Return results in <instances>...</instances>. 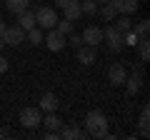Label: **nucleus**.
I'll return each instance as SVG.
<instances>
[{"label": "nucleus", "instance_id": "nucleus-1", "mask_svg": "<svg viewBox=\"0 0 150 140\" xmlns=\"http://www.w3.org/2000/svg\"><path fill=\"white\" fill-rule=\"evenodd\" d=\"M110 123H108V118L100 113V110H90V113L85 115V130L90 138H108L110 135Z\"/></svg>", "mask_w": 150, "mask_h": 140}, {"label": "nucleus", "instance_id": "nucleus-2", "mask_svg": "<svg viewBox=\"0 0 150 140\" xmlns=\"http://www.w3.org/2000/svg\"><path fill=\"white\" fill-rule=\"evenodd\" d=\"M55 23H58V10L50 5H43L35 10V25H40L43 30H50V28H55Z\"/></svg>", "mask_w": 150, "mask_h": 140}, {"label": "nucleus", "instance_id": "nucleus-3", "mask_svg": "<svg viewBox=\"0 0 150 140\" xmlns=\"http://www.w3.org/2000/svg\"><path fill=\"white\" fill-rule=\"evenodd\" d=\"M103 40H105L108 48L115 50V53H120V50L125 48V45H123V33H120L115 25H108L105 30H103Z\"/></svg>", "mask_w": 150, "mask_h": 140}, {"label": "nucleus", "instance_id": "nucleus-4", "mask_svg": "<svg viewBox=\"0 0 150 140\" xmlns=\"http://www.w3.org/2000/svg\"><path fill=\"white\" fill-rule=\"evenodd\" d=\"M40 120H43V110L40 108H23L20 110V125L23 128L35 130L38 125H40Z\"/></svg>", "mask_w": 150, "mask_h": 140}, {"label": "nucleus", "instance_id": "nucleus-5", "mask_svg": "<svg viewBox=\"0 0 150 140\" xmlns=\"http://www.w3.org/2000/svg\"><path fill=\"white\" fill-rule=\"evenodd\" d=\"M43 40H45V45H48V50H53V53H60V50L68 45V38H65L60 30H55V28H50L48 35H43Z\"/></svg>", "mask_w": 150, "mask_h": 140}, {"label": "nucleus", "instance_id": "nucleus-6", "mask_svg": "<svg viewBox=\"0 0 150 140\" xmlns=\"http://www.w3.org/2000/svg\"><path fill=\"white\" fill-rule=\"evenodd\" d=\"M23 40H25V30H23L20 25H8L5 28V33H3V43H5V45L18 48Z\"/></svg>", "mask_w": 150, "mask_h": 140}, {"label": "nucleus", "instance_id": "nucleus-7", "mask_svg": "<svg viewBox=\"0 0 150 140\" xmlns=\"http://www.w3.org/2000/svg\"><path fill=\"white\" fill-rule=\"evenodd\" d=\"M110 5L115 8V13L118 15H135L140 8L138 0H110Z\"/></svg>", "mask_w": 150, "mask_h": 140}, {"label": "nucleus", "instance_id": "nucleus-8", "mask_svg": "<svg viewBox=\"0 0 150 140\" xmlns=\"http://www.w3.org/2000/svg\"><path fill=\"white\" fill-rule=\"evenodd\" d=\"M83 43L85 45H90V48H98V45L103 43V28H95V25H90V28H85L83 30Z\"/></svg>", "mask_w": 150, "mask_h": 140}, {"label": "nucleus", "instance_id": "nucleus-9", "mask_svg": "<svg viewBox=\"0 0 150 140\" xmlns=\"http://www.w3.org/2000/svg\"><path fill=\"white\" fill-rule=\"evenodd\" d=\"M125 78H128V75H125V68H123L120 63H112L110 68H108V80H110V85L120 88V85L125 83Z\"/></svg>", "mask_w": 150, "mask_h": 140}, {"label": "nucleus", "instance_id": "nucleus-10", "mask_svg": "<svg viewBox=\"0 0 150 140\" xmlns=\"http://www.w3.org/2000/svg\"><path fill=\"white\" fill-rule=\"evenodd\" d=\"M125 90H128V95H135V93H140V88H143V73L140 70H133V75L125 78Z\"/></svg>", "mask_w": 150, "mask_h": 140}, {"label": "nucleus", "instance_id": "nucleus-11", "mask_svg": "<svg viewBox=\"0 0 150 140\" xmlns=\"http://www.w3.org/2000/svg\"><path fill=\"white\" fill-rule=\"evenodd\" d=\"M38 108L43 110V113H55L58 110V95L55 93H45L40 98V103H38Z\"/></svg>", "mask_w": 150, "mask_h": 140}, {"label": "nucleus", "instance_id": "nucleus-12", "mask_svg": "<svg viewBox=\"0 0 150 140\" xmlns=\"http://www.w3.org/2000/svg\"><path fill=\"white\" fill-rule=\"evenodd\" d=\"M63 15L68 18V20H75L78 23V18L83 15V10H80V0H68L63 5Z\"/></svg>", "mask_w": 150, "mask_h": 140}, {"label": "nucleus", "instance_id": "nucleus-13", "mask_svg": "<svg viewBox=\"0 0 150 140\" xmlns=\"http://www.w3.org/2000/svg\"><path fill=\"white\" fill-rule=\"evenodd\" d=\"M95 48H90V45H80L78 48V63H83V65H93L95 63Z\"/></svg>", "mask_w": 150, "mask_h": 140}, {"label": "nucleus", "instance_id": "nucleus-14", "mask_svg": "<svg viewBox=\"0 0 150 140\" xmlns=\"http://www.w3.org/2000/svg\"><path fill=\"white\" fill-rule=\"evenodd\" d=\"M18 25L28 33L33 25H35V13H33L30 8H28V10H23V13H18Z\"/></svg>", "mask_w": 150, "mask_h": 140}, {"label": "nucleus", "instance_id": "nucleus-15", "mask_svg": "<svg viewBox=\"0 0 150 140\" xmlns=\"http://www.w3.org/2000/svg\"><path fill=\"white\" fill-rule=\"evenodd\" d=\"M5 8H8V13L18 15V13H23V10L30 8V0H5Z\"/></svg>", "mask_w": 150, "mask_h": 140}, {"label": "nucleus", "instance_id": "nucleus-16", "mask_svg": "<svg viewBox=\"0 0 150 140\" xmlns=\"http://www.w3.org/2000/svg\"><path fill=\"white\" fill-rule=\"evenodd\" d=\"M55 30H60L68 38L70 33H75V20H68V18H58V23H55Z\"/></svg>", "mask_w": 150, "mask_h": 140}, {"label": "nucleus", "instance_id": "nucleus-17", "mask_svg": "<svg viewBox=\"0 0 150 140\" xmlns=\"http://www.w3.org/2000/svg\"><path fill=\"white\" fill-rule=\"evenodd\" d=\"M40 125H45L48 130H55V133H58V130H60V125H63V120H60L55 113H48L43 120H40Z\"/></svg>", "mask_w": 150, "mask_h": 140}, {"label": "nucleus", "instance_id": "nucleus-18", "mask_svg": "<svg viewBox=\"0 0 150 140\" xmlns=\"http://www.w3.org/2000/svg\"><path fill=\"white\" fill-rule=\"evenodd\" d=\"M140 135H143V138H148V135H150V130H148V125H150V108H148V105H145V108H143V113H140Z\"/></svg>", "mask_w": 150, "mask_h": 140}, {"label": "nucleus", "instance_id": "nucleus-19", "mask_svg": "<svg viewBox=\"0 0 150 140\" xmlns=\"http://www.w3.org/2000/svg\"><path fill=\"white\" fill-rule=\"evenodd\" d=\"M98 15L103 18V20H115V15H118V13H115V8L110 5V0H108V3H103V8H98Z\"/></svg>", "mask_w": 150, "mask_h": 140}, {"label": "nucleus", "instance_id": "nucleus-20", "mask_svg": "<svg viewBox=\"0 0 150 140\" xmlns=\"http://www.w3.org/2000/svg\"><path fill=\"white\" fill-rule=\"evenodd\" d=\"M138 43H140V35L133 30V28H130L128 33H123V45H125V48H135Z\"/></svg>", "mask_w": 150, "mask_h": 140}, {"label": "nucleus", "instance_id": "nucleus-21", "mask_svg": "<svg viewBox=\"0 0 150 140\" xmlns=\"http://www.w3.org/2000/svg\"><path fill=\"white\" fill-rule=\"evenodd\" d=\"M115 28H118L120 33H128L130 28H133V20H130V15H115Z\"/></svg>", "mask_w": 150, "mask_h": 140}, {"label": "nucleus", "instance_id": "nucleus-22", "mask_svg": "<svg viewBox=\"0 0 150 140\" xmlns=\"http://www.w3.org/2000/svg\"><path fill=\"white\" fill-rule=\"evenodd\" d=\"M135 48H138V53H140V60H143V63H148V60H150V45H148V38H140V43L135 45Z\"/></svg>", "mask_w": 150, "mask_h": 140}, {"label": "nucleus", "instance_id": "nucleus-23", "mask_svg": "<svg viewBox=\"0 0 150 140\" xmlns=\"http://www.w3.org/2000/svg\"><path fill=\"white\" fill-rule=\"evenodd\" d=\"M25 38L30 40L33 45H40V43H43V30H40V28H35V25H33L30 30L25 33Z\"/></svg>", "mask_w": 150, "mask_h": 140}, {"label": "nucleus", "instance_id": "nucleus-24", "mask_svg": "<svg viewBox=\"0 0 150 140\" xmlns=\"http://www.w3.org/2000/svg\"><path fill=\"white\" fill-rule=\"evenodd\" d=\"M80 10H83V15H95L98 13V3L95 0H80Z\"/></svg>", "mask_w": 150, "mask_h": 140}, {"label": "nucleus", "instance_id": "nucleus-25", "mask_svg": "<svg viewBox=\"0 0 150 140\" xmlns=\"http://www.w3.org/2000/svg\"><path fill=\"white\" fill-rule=\"evenodd\" d=\"M133 30H135V33H138L140 38H148V33H150V20H140V23H138V25H135V28H133Z\"/></svg>", "mask_w": 150, "mask_h": 140}, {"label": "nucleus", "instance_id": "nucleus-26", "mask_svg": "<svg viewBox=\"0 0 150 140\" xmlns=\"http://www.w3.org/2000/svg\"><path fill=\"white\" fill-rule=\"evenodd\" d=\"M68 45H73V48L78 50L80 45H85V43H83V38H80V35H75V33H70V35H68Z\"/></svg>", "mask_w": 150, "mask_h": 140}, {"label": "nucleus", "instance_id": "nucleus-27", "mask_svg": "<svg viewBox=\"0 0 150 140\" xmlns=\"http://www.w3.org/2000/svg\"><path fill=\"white\" fill-rule=\"evenodd\" d=\"M8 65H10V63H8V58H5L3 53H0V75H3V73L8 70Z\"/></svg>", "mask_w": 150, "mask_h": 140}, {"label": "nucleus", "instance_id": "nucleus-28", "mask_svg": "<svg viewBox=\"0 0 150 140\" xmlns=\"http://www.w3.org/2000/svg\"><path fill=\"white\" fill-rule=\"evenodd\" d=\"M5 28H8V25H5V20H0V38H3V33H5Z\"/></svg>", "mask_w": 150, "mask_h": 140}, {"label": "nucleus", "instance_id": "nucleus-29", "mask_svg": "<svg viewBox=\"0 0 150 140\" xmlns=\"http://www.w3.org/2000/svg\"><path fill=\"white\" fill-rule=\"evenodd\" d=\"M3 48H5V43H3V38H0V50H3Z\"/></svg>", "mask_w": 150, "mask_h": 140}, {"label": "nucleus", "instance_id": "nucleus-30", "mask_svg": "<svg viewBox=\"0 0 150 140\" xmlns=\"http://www.w3.org/2000/svg\"><path fill=\"white\" fill-rule=\"evenodd\" d=\"M0 138H5V133H3V128H0Z\"/></svg>", "mask_w": 150, "mask_h": 140}, {"label": "nucleus", "instance_id": "nucleus-31", "mask_svg": "<svg viewBox=\"0 0 150 140\" xmlns=\"http://www.w3.org/2000/svg\"><path fill=\"white\" fill-rule=\"evenodd\" d=\"M95 3H98V5H100V3H108V0H95Z\"/></svg>", "mask_w": 150, "mask_h": 140}]
</instances>
